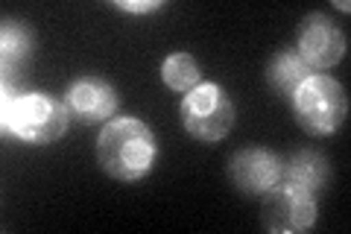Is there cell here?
Segmentation results:
<instances>
[{
  "label": "cell",
  "instance_id": "6da1fadb",
  "mask_svg": "<svg viewBox=\"0 0 351 234\" xmlns=\"http://www.w3.org/2000/svg\"><path fill=\"white\" fill-rule=\"evenodd\" d=\"M158 159V143L144 120L117 117L103 126L97 138V161L117 182H138L152 170Z\"/></svg>",
  "mask_w": 351,
  "mask_h": 234
},
{
  "label": "cell",
  "instance_id": "7a4b0ae2",
  "mask_svg": "<svg viewBox=\"0 0 351 234\" xmlns=\"http://www.w3.org/2000/svg\"><path fill=\"white\" fill-rule=\"evenodd\" d=\"M68 108L53 94H3V132L24 143H53L68 129Z\"/></svg>",
  "mask_w": 351,
  "mask_h": 234
},
{
  "label": "cell",
  "instance_id": "3957f363",
  "mask_svg": "<svg viewBox=\"0 0 351 234\" xmlns=\"http://www.w3.org/2000/svg\"><path fill=\"white\" fill-rule=\"evenodd\" d=\"M293 100V115L307 135L328 138L343 126L348 115V97L346 88L339 85L334 76L325 73H311L307 80L295 88Z\"/></svg>",
  "mask_w": 351,
  "mask_h": 234
},
{
  "label": "cell",
  "instance_id": "277c9868",
  "mask_svg": "<svg viewBox=\"0 0 351 234\" xmlns=\"http://www.w3.org/2000/svg\"><path fill=\"white\" fill-rule=\"evenodd\" d=\"M179 117L191 138L202 143H217L234 126V103L219 85L202 82L184 94L179 106Z\"/></svg>",
  "mask_w": 351,
  "mask_h": 234
},
{
  "label": "cell",
  "instance_id": "5b68a950",
  "mask_svg": "<svg viewBox=\"0 0 351 234\" xmlns=\"http://www.w3.org/2000/svg\"><path fill=\"white\" fill-rule=\"evenodd\" d=\"M316 199L313 194L302 191L295 185L278 182L276 187H269L263 194L261 205V222L263 229L272 234H299L307 231L316 222Z\"/></svg>",
  "mask_w": 351,
  "mask_h": 234
},
{
  "label": "cell",
  "instance_id": "8992f818",
  "mask_svg": "<svg viewBox=\"0 0 351 234\" xmlns=\"http://www.w3.org/2000/svg\"><path fill=\"white\" fill-rule=\"evenodd\" d=\"M295 47H299V59L311 71H328L346 56V32L328 15L311 12L299 24Z\"/></svg>",
  "mask_w": 351,
  "mask_h": 234
},
{
  "label": "cell",
  "instance_id": "52a82bcc",
  "mask_svg": "<svg viewBox=\"0 0 351 234\" xmlns=\"http://www.w3.org/2000/svg\"><path fill=\"white\" fill-rule=\"evenodd\" d=\"M284 161L269 150H240L228 161V179L246 196H263L281 182Z\"/></svg>",
  "mask_w": 351,
  "mask_h": 234
},
{
  "label": "cell",
  "instance_id": "ba28073f",
  "mask_svg": "<svg viewBox=\"0 0 351 234\" xmlns=\"http://www.w3.org/2000/svg\"><path fill=\"white\" fill-rule=\"evenodd\" d=\"M64 108L73 120H80L85 126L103 124L106 117H112L117 111V91L100 76H82L76 80L68 91H64Z\"/></svg>",
  "mask_w": 351,
  "mask_h": 234
},
{
  "label": "cell",
  "instance_id": "9c48e42d",
  "mask_svg": "<svg viewBox=\"0 0 351 234\" xmlns=\"http://www.w3.org/2000/svg\"><path fill=\"white\" fill-rule=\"evenodd\" d=\"M281 182L302 187L307 194H316L328 185V164L316 152H299L281 167Z\"/></svg>",
  "mask_w": 351,
  "mask_h": 234
},
{
  "label": "cell",
  "instance_id": "30bf717a",
  "mask_svg": "<svg viewBox=\"0 0 351 234\" xmlns=\"http://www.w3.org/2000/svg\"><path fill=\"white\" fill-rule=\"evenodd\" d=\"M311 73H316V71L307 68V65L299 59V53H276V59L269 62L267 80L281 97H293L295 88H299Z\"/></svg>",
  "mask_w": 351,
  "mask_h": 234
},
{
  "label": "cell",
  "instance_id": "8fae6325",
  "mask_svg": "<svg viewBox=\"0 0 351 234\" xmlns=\"http://www.w3.org/2000/svg\"><path fill=\"white\" fill-rule=\"evenodd\" d=\"M161 80L173 91L188 94L196 85H202V68L191 53H170L161 65Z\"/></svg>",
  "mask_w": 351,
  "mask_h": 234
},
{
  "label": "cell",
  "instance_id": "7c38bea8",
  "mask_svg": "<svg viewBox=\"0 0 351 234\" xmlns=\"http://www.w3.org/2000/svg\"><path fill=\"white\" fill-rule=\"evenodd\" d=\"M32 50V36L27 27L21 24H6L3 27V62H21Z\"/></svg>",
  "mask_w": 351,
  "mask_h": 234
},
{
  "label": "cell",
  "instance_id": "4fadbf2b",
  "mask_svg": "<svg viewBox=\"0 0 351 234\" xmlns=\"http://www.w3.org/2000/svg\"><path fill=\"white\" fill-rule=\"evenodd\" d=\"M117 9L144 15V12H156V9H161V0H144V3H138V0H117Z\"/></svg>",
  "mask_w": 351,
  "mask_h": 234
}]
</instances>
